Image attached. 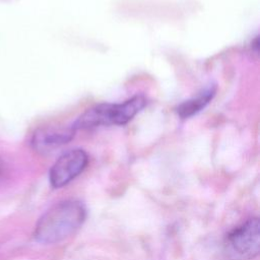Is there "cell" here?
Segmentation results:
<instances>
[{"instance_id": "3957f363", "label": "cell", "mask_w": 260, "mask_h": 260, "mask_svg": "<svg viewBox=\"0 0 260 260\" xmlns=\"http://www.w3.org/2000/svg\"><path fill=\"white\" fill-rule=\"evenodd\" d=\"M228 252L240 260H250L259 254L260 222L258 217H251L233 229L225 238Z\"/></svg>"}, {"instance_id": "7a4b0ae2", "label": "cell", "mask_w": 260, "mask_h": 260, "mask_svg": "<svg viewBox=\"0 0 260 260\" xmlns=\"http://www.w3.org/2000/svg\"><path fill=\"white\" fill-rule=\"evenodd\" d=\"M146 105L143 95H134L119 104H100L84 112L72 124L76 130L98 126L124 125L138 114Z\"/></svg>"}, {"instance_id": "5b68a950", "label": "cell", "mask_w": 260, "mask_h": 260, "mask_svg": "<svg viewBox=\"0 0 260 260\" xmlns=\"http://www.w3.org/2000/svg\"><path fill=\"white\" fill-rule=\"evenodd\" d=\"M76 132L71 126H47L38 129L31 138L32 147L41 152L47 153L68 143Z\"/></svg>"}, {"instance_id": "6da1fadb", "label": "cell", "mask_w": 260, "mask_h": 260, "mask_svg": "<svg viewBox=\"0 0 260 260\" xmlns=\"http://www.w3.org/2000/svg\"><path fill=\"white\" fill-rule=\"evenodd\" d=\"M86 209L77 200L55 203L38 220L34 238L41 244H56L73 235L84 222Z\"/></svg>"}, {"instance_id": "8992f818", "label": "cell", "mask_w": 260, "mask_h": 260, "mask_svg": "<svg viewBox=\"0 0 260 260\" xmlns=\"http://www.w3.org/2000/svg\"><path fill=\"white\" fill-rule=\"evenodd\" d=\"M214 93L215 89L213 87H209L200 94H198L196 98L185 101L177 108L178 115L183 119L195 115L196 113L201 111L210 102V100H212Z\"/></svg>"}, {"instance_id": "277c9868", "label": "cell", "mask_w": 260, "mask_h": 260, "mask_svg": "<svg viewBox=\"0 0 260 260\" xmlns=\"http://www.w3.org/2000/svg\"><path fill=\"white\" fill-rule=\"evenodd\" d=\"M88 162V156L83 149L74 148L61 154L49 172L50 184L58 189L66 186L80 175Z\"/></svg>"}, {"instance_id": "52a82bcc", "label": "cell", "mask_w": 260, "mask_h": 260, "mask_svg": "<svg viewBox=\"0 0 260 260\" xmlns=\"http://www.w3.org/2000/svg\"><path fill=\"white\" fill-rule=\"evenodd\" d=\"M1 173H2V162L0 160V175H1Z\"/></svg>"}]
</instances>
